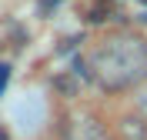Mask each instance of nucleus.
<instances>
[{
    "instance_id": "obj_1",
    "label": "nucleus",
    "mask_w": 147,
    "mask_h": 140,
    "mask_svg": "<svg viewBox=\"0 0 147 140\" xmlns=\"http://www.w3.org/2000/svg\"><path fill=\"white\" fill-rule=\"evenodd\" d=\"M94 77L107 90H124L147 74V47L137 37H114L90 57Z\"/></svg>"
},
{
    "instance_id": "obj_3",
    "label": "nucleus",
    "mask_w": 147,
    "mask_h": 140,
    "mask_svg": "<svg viewBox=\"0 0 147 140\" xmlns=\"http://www.w3.org/2000/svg\"><path fill=\"white\" fill-rule=\"evenodd\" d=\"M140 3H147V0H140Z\"/></svg>"
},
{
    "instance_id": "obj_2",
    "label": "nucleus",
    "mask_w": 147,
    "mask_h": 140,
    "mask_svg": "<svg viewBox=\"0 0 147 140\" xmlns=\"http://www.w3.org/2000/svg\"><path fill=\"white\" fill-rule=\"evenodd\" d=\"M7 84H10V64H0V93L7 90Z\"/></svg>"
}]
</instances>
